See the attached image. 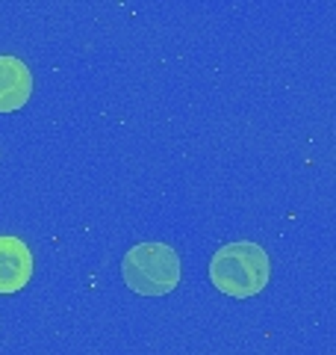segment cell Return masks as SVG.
I'll list each match as a JSON object with an SVG mask.
<instances>
[{
	"mask_svg": "<svg viewBox=\"0 0 336 355\" xmlns=\"http://www.w3.org/2000/svg\"><path fill=\"white\" fill-rule=\"evenodd\" d=\"M268 275H272V263L263 246L256 243H227V246L216 249L209 258V282L218 293L233 299H251L265 291Z\"/></svg>",
	"mask_w": 336,
	"mask_h": 355,
	"instance_id": "6da1fadb",
	"label": "cell"
},
{
	"mask_svg": "<svg viewBox=\"0 0 336 355\" xmlns=\"http://www.w3.org/2000/svg\"><path fill=\"white\" fill-rule=\"evenodd\" d=\"M121 275L139 296H168L180 284V258L165 243H139L121 261Z\"/></svg>",
	"mask_w": 336,
	"mask_h": 355,
	"instance_id": "7a4b0ae2",
	"label": "cell"
},
{
	"mask_svg": "<svg viewBox=\"0 0 336 355\" xmlns=\"http://www.w3.org/2000/svg\"><path fill=\"white\" fill-rule=\"evenodd\" d=\"M32 252L21 237H0V296L21 293L32 279Z\"/></svg>",
	"mask_w": 336,
	"mask_h": 355,
	"instance_id": "3957f363",
	"label": "cell"
},
{
	"mask_svg": "<svg viewBox=\"0 0 336 355\" xmlns=\"http://www.w3.org/2000/svg\"><path fill=\"white\" fill-rule=\"evenodd\" d=\"M32 95V74L24 60L0 53V113H15Z\"/></svg>",
	"mask_w": 336,
	"mask_h": 355,
	"instance_id": "277c9868",
	"label": "cell"
}]
</instances>
